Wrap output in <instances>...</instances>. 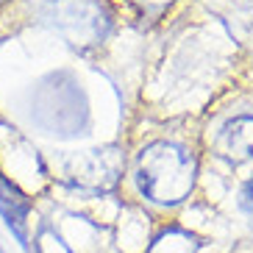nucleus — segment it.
I'll use <instances>...</instances> for the list:
<instances>
[{"mask_svg":"<svg viewBox=\"0 0 253 253\" xmlns=\"http://www.w3.org/2000/svg\"><path fill=\"white\" fill-rule=\"evenodd\" d=\"M198 164L186 148L175 142H153L136 156V186L148 201L159 206H175L195 189Z\"/></svg>","mask_w":253,"mask_h":253,"instance_id":"f257e3e1","label":"nucleus"},{"mask_svg":"<svg viewBox=\"0 0 253 253\" xmlns=\"http://www.w3.org/2000/svg\"><path fill=\"white\" fill-rule=\"evenodd\" d=\"M123 167H126V159L117 148H100L75 159L73 167H70V178L84 189H100L103 192V189H112L117 184Z\"/></svg>","mask_w":253,"mask_h":253,"instance_id":"f03ea898","label":"nucleus"},{"mask_svg":"<svg viewBox=\"0 0 253 253\" xmlns=\"http://www.w3.org/2000/svg\"><path fill=\"white\" fill-rule=\"evenodd\" d=\"M217 148H220L223 156L237 159V162L253 159V114H242V117L228 120L223 126V131H220Z\"/></svg>","mask_w":253,"mask_h":253,"instance_id":"7ed1b4c3","label":"nucleus"},{"mask_svg":"<svg viewBox=\"0 0 253 253\" xmlns=\"http://www.w3.org/2000/svg\"><path fill=\"white\" fill-rule=\"evenodd\" d=\"M148 253H198V239L184 228H167L153 239Z\"/></svg>","mask_w":253,"mask_h":253,"instance_id":"20e7f679","label":"nucleus"},{"mask_svg":"<svg viewBox=\"0 0 253 253\" xmlns=\"http://www.w3.org/2000/svg\"><path fill=\"white\" fill-rule=\"evenodd\" d=\"M245 206L253 211V178L248 181V186H245Z\"/></svg>","mask_w":253,"mask_h":253,"instance_id":"39448f33","label":"nucleus"}]
</instances>
